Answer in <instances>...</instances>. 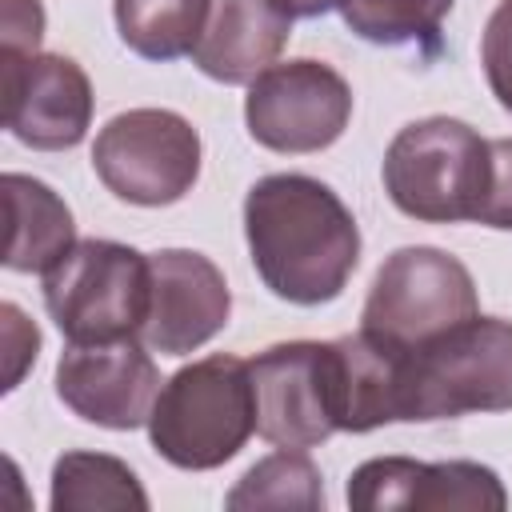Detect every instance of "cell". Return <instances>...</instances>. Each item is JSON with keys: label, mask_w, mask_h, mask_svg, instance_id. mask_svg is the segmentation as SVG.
I'll use <instances>...</instances> for the list:
<instances>
[{"label": "cell", "mask_w": 512, "mask_h": 512, "mask_svg": "<svg viewBox=\"0 0 512 512\" xmlns=\"http://www.w3.org/2000/svg\"><path fill=\"white\" fill-rule=\"evenodd\" d=\"M244 232L260 280L288 304H328L360 260V228L316 176L276 172L248 188Z\"/></svg>", "instance_id": "cell-1"}, {"label": "cell", "mask_w": 512, "mask_h": 512, "mask_svg": "<svg viewBox=\"0 0 512 512\" xmlns=\"http://www.w3.org/2000/svg\"><path fill=\"white\" fill-rule=\"evenodd\" d=\"M256 432V396L248 360L212 352L184 364L160 384L148 416L152 448L188 472H208L232 460Z\"/></svg>", "instance_id": "cell-2"}, {"label": "cell", "mask_w": 512, "mask_h": 512, "mask_svg": "<svg viewBox=\"0 0 512 512\" xmlns=\"http://www.w3.org/2000/svg\"><path fill=\"white\" fill-rule=\"evenodd\" d=\"M488 188V140L452 116L400 128L384 152L388 200L424 224L476 220Z\"/></svg>", "instance_id": "cell-3"}, {"label": "cell", "mask_w": 512, "mask_h": 512, "mask_svg": "<svg viewBox=\"0 0 512 512\" xmlns=\"http://www.w3.org/2000/svg\"><path fill=\"white\" fill-rule=\"evenodd\" d=\"M152 300L148 256L116 240H76L44 272V304L68 344L140 340Z\"/></svg>", "instance_id": "cell-4"}, {"label": "cell", "mask_w": 512, "mask_h": 512, "mask_svg": "<svg viewBox=\"0 0 512 512\" xmlns=\"http://www.w3.org/2000/svg\"><path fill=\"white\" fill-rule=\"evenodd\" d=\"M512 408V320L472 316L408 348L404 420H452Z\"/></svg>", "instance_id": "cell-5"}, {"label": "cell", "mask_w": 512, "mask_h": 512, "mask_svg": "<svg viewBox=\"0 0 512 512\" xmlns=\"http://www.w3.org/2000/svg\"><path fill=\"white\" fill-rule=\"evenodd\" d=\"M476 316V284L472 272L428 244L396 248L364 300V332L400 344V348H420L456 324Z\"/></svg>", "instance_id": "cell-6"}, {"label": "cell", "mask_w": 512, "mask_h": 512, "mask_svg": "<svg viewBox=\"0 0 512 512\" xmlns=\"http://www.w3.org/2000/svg\"><path fill=\"white\" fill-rule=\"evenodd\" d=\"M92 168L128 204H176L200 176V136L180 112L128 108L100 128Z\"/></svg>", "instance_id": "cell-7"}, {"label": "cell", "mask_w": 512, "mask_h": 512, "mask_svg": "<svg viewBox=\"0 0 512 512\" xmlns=\"http://www.w3.org/2000/svg\"><path fill=\"white\" fill-rule=\"evenodd\" d=\"M352 116L348 80L324 60H284L264 68L244 100L256 144L272 152H320L340 140Z\"/></svg>", "instance_id": "cell-8"}, {"label": "cell", "mask_w": 512, "mask_h": 512, "mask_svg": "<svg viewBox=\"0 0 512 512\" xmlns=\"http://www.w3.org/2000/svg\"><path fill=\"white\" fill-rule=\"evenodd\" d=\"M256 396V432L276 448H316L336 428L332 348L320 340L272 344L248 360Z\"/></svg>", "instance_id": "cell-9"}, {"label": "cell", "mask_w": 512, "mask_h": 512, "mask_svg": "<svg viewBox=\"0 0 512 512\" xmlns=\"http://www.w3.org/2000/svg\"><path fill=\"white\" fill-rule=\"evenodd\" d=\"M140 344L144 340L68 344L56 364V396L100 428L132 432L148 424L160 396V368Z\"/></svg>", "instance_id": "cell-10"}, {"label": "cell", "mask_w": 512, "mask_h": 512, "mask_svg": "<svg viewBox=\"0 0 512 512\" xmlns=\"http://www.w3.org/2000/svg\"><path fill=\"white\" fill-rule=\"evenodd\" d=\"M348 508L356 512H392V508L500 512L508 508V492L492 468L472 464V460L420 464L408 456H376L352 472Z\"/></svg>", "instance_id": "cell-11"}, {"label": "cell", "mask_w": 512, "mask_h": 512, "mask_svg": "<svg viewBox=\"0 0 512 512\" xmlns=\"http://www.w3.org/2000/svg\"><path fill=\"white\" fill-rule=\"evenodd\" d=\"M4 64L8 132L40 152L76 148L92 124V84L72 56L36 52Z\"/></svg>", "instance_id": "cell-12"}, {"label": "cell", "mask_w": 512, "mask_h": 512, "mask_svg": "<svg viewBox=\"0 0 512 512\" xmlns=\"http://www.w3.org/2000/svg\"><path fill=\"white\" fill-rule=\"evenodd\" d=\"M152 268V300L144 320V348L160 356H184L208 344L232 312V296L224 272L188 248H164L148 256Z\"/></svg>", "instance_id": "cell-13"}, {"label": "cell", "mask_w": 512, "mask_h": 512, "mask_svg": "<svg viewBox=\"0 0 512 512\" xmlns=\"http://www.w3.org/2000/svg\"><path fill=\"white\" fill-rule=\"evenodd\" d=\"M332 348V392H336V428L372 432L380 424L404 420V372L408 348L388 344L372 332L328 340Z\"/></svg>", "instance_id": "cell-14"}, {"label": "cell", "mask_w": 512, "mask_h": 512, "mask_svg": "<svg viewBox=\"0 0 512 512\" xmlns=\"http://www.w3.org/2000/svg\"><path fill=\"white\" fill-rule=\"evenodd\" d=\"M292 36V16L276 0H212L192 64L220 84H252L276 64Z\"/></svg>", "instance_id": "cell-15"}, {"label": "cell", "mask_w": 512, "mask_h": 512, "mask_svg": "<svg viewBox=\"0 0 512 512\" xmlns=\"http://www.w3.org/2000/svg\"><path fill=\"white\" fill-rule=\"evenodd\" d=\"M8 204V248L4 264L12 272H48L76 244V224L68 204L40 180L8 172L4 176Z\"/></svg>", "instance_id": "cell-16"}, {"label": "cell", "mask_w": 512, "mask_h": 512, "mask_svg": "<svg viewBox=\"0 0 512 512\" xmlns=\"http://www.w3.org/2000/svg\"><path fill=\"white\" fill-rule=\"evenodd\" d=\"M52 508L92 512V508H148V492L136 472L104 452H64L52 468Z\"/></svg>", "instance_id": "cell-17"}, {"label": "cell", "mask_w": 512, "mask_h": 512, "mask_svg": "<svg viewBox=\"0 0 512 512\" xmlns=\"http://www.w3.org/2000/svg\"><path fill=\"white\" fill-rule=\"evenodd\" d=\"M212 0H116L120 40L144 60H176L196 48Z\"/></svg>", "instance_id": "cell-18"}, {"label": "cell", "mask_w": 512, "mask_h": 512, "mask_svg": "<svg viewBox=\"0 0 512 512\" xmlns=\"http://www.w3.org/2000/svg\"><path fill=\"white\" fill-rule=\"evenodd\" d=\"M228 508H324L320 468L300 448H280L240 476Z\"/></svg>", "instance_id": "cell-19"}, {"label": "cell", "mask_w": 512, "mask_h": 512, "mask_svg": "<svg viewBox=\"0 0 512 512\" xmlns=\"http://www.w3.org/2000/svg\"><path fill=\"white\" fill-rule=\"evenodd\" d=\"M340 12L368 44H420L436 40L452 0H340Z\"/></svg>", "instance_id": "cell-20"}, {"label": "cell", "mask_w": 512, "mask_h": 512, "mask_svg": "<svg viewBox=\"0 0 512 512\" xmlns=\"http://www.w3.org/2000/svg\"><path fill=\"white\" fill-rule=\"evenodd\" d=\"M480 60H484L492 96L512 112V0H500L496 12L488 16L484 40H480Z\"/></svg>", "instance_id": "cell-21"}, {"label": "cell", "mask_w": 512, "mask_h": 512, "mask_svg": "<svg viewBox=\"0 0 512 512\" xmlns=\"http://www.w3.org/2000/svg\"><path fill=\"white\" fill-rule=\"evenodd\" d=\"M476 224L512 228V136L488 140V188H484Z\"/></svg>", "instance_id": "cell-22"}, {"label": "cell", "mask_w": 512, "mask_h": 512, "mask_svg": "<svg viewBox=\"0 0 512 512\" xmlns=\"http://www.w3.org/2000/svg\"><path fill=\"white\" fill-rule=\"evenodd\" d=\"M4 52L0 60H24L36 56L44 36V8L40 0H4Z\"/></svg>", "instance_id": "cell-23"}, {"label": "cell", "mask_w": 512, "mask_h": 512, "mask_svg": "<svg viewBox=\"0 0 512 512\" xmlns=\"http://www.w3.org/2000/svg\"><path fill=\"white\" fill-rule=\"evenodd\" d=\"M4 316V348H8V384L4 388H16L20 384V372L28 360H36V348H40V332L24 320V312L16 304H4L0 308Z\"/></svg>", "instance_id": "cell-24"}, {"label": "cell", "mask_w": 512, "mask_h": 512, "mask_svg": "<svg viewBox=\"0 0 512 512\" xmlns=\"http://www.w3.org/2000/svg\"><path fill=\"white\" fill-rule=\"evenodd\" d=\"M292 20L296 16H324V12H332V8H340V0H276Z\"/></svg>", "instance_id": "cell-25"}]
</instances>
